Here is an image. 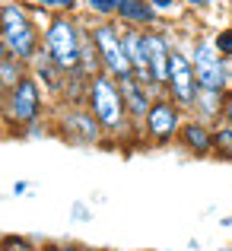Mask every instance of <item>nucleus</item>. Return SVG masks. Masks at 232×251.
<instances>
[{"instance_id": "cd10ccee", "label": "nucleus", "mask_w": 232, "mask_h": 251, "mask_svg": "<svg viewBox=\"0 0 232 251\" xmlns=\"http://www.w3.org/2000/svg\"><path fill=\"white\" fill-rule=\"evenodd\" d=\"M6 57H10V48H6V45H3V38H0V64H3Z\"/></svg>"}, {"instance_id": "9b49d317", "label": "nucleus", "mask_w": 232, "mask_h": 251, "mask_svg": "<svg viewBox=\"0 0 232 251\" xmlns=\"http://www.w3.org/2000/svg\"><path fill=\"white\" fill-rule=\"evenodd\" d=\"M175 147L184 150L188 156H194V159H210L213 156V124L188 115L175 137Z\"/></svg>"}, {"instance_id": "7ed1b4c3", "label": "nucleus", "mask_w": 232, "mask_h": 251, "mask_svg": "<svg viewBox=\"0 0 232 251\" xmlns=\"http://www.w3.org/2000/svg\"><path fill=\"white\" fill-rule=\"evenodd\" d=\"M51 99L45 96L42 83L35 80L32 74H26L16 86H10L3 96V105H0V124L13 134H26L29 127L48 121L51 108H48Z\"/></svg>"}, {"instance_id": "b1692460", "label": "nucleus", "mask_w": 232, "mask_h": 251, "mask_svg": "<svg viewBox=\"0 0 232 251\" xmlns=\"http://www.w3.org/2000/svg\"><path fill=\"white\" fill-rule=\"evenodd\" d=\"M45 251H92V248L79 245V242H48Z\"/></svg>"}, {"instance_id": "aec40b11", "label": "nucleus", "mask_w": 232, "mask_h": 251, "mask_svg": "<svg viewBox=\"0 0 232 251\" xmlns=\"http://www.w3.org/2000/svg\"><path fill=\"white\" fill-rule=\"evenodd\" d=\"M35 6L45 13H79L83 0H35Z\"/></svg>"}, {"instance_id": "4468645a", "label": "nucleus", "mask_w": 232, "mask_h": 251, "mask_svg": "<svg viewBox=\"0 0 232 251\" xmlns=\"http://www.w3.org/2000/svg\"><path fill=\"white\" fill-rule=\"evenodd\" d=\"M115 19L121 25H134V29H153L162 25V16L156 13V6L150 0H118Z\"/></svg>"}, {"instance_id": "6ab92c4d", "label": "nucleus", "mask_w": 232, "mask_h": 251, "mask_svg": "<svg viewBox=\"0 0 232 251\" xmlns=\"http://www.w3.org/2000/svg\"><path fill=\"white\" fill-rule=\"evenodd\" d=\"M0 251H45V245L26 239V235H0Z\"/></svg>"}, {"instance_id": "39448f33", "label": "nucleus", "mask_w": 232, "mask_h": 251, "mask_svg": "<svg viewBox=\"0 0 232 251\" xmlns=\"http://www.w3.org/2000/svg\"><path fill=\"white\" fill-rule=\"evenodd\" d=\"M51 134H57L70 147H108V137H105L102 124L86 108V102L83 105H64V102L51 105Z\"/></svg>"}, {"instance_id": "9d476101", "label": "nucleus", "mask_w": 232, "mask_h": 251, "mask_svg": "<svg viewBox=\"0 0 232 251\" xmlns=\"http://www.w3.org/2000/svg\"><path fill=\"white\" fill-rule=\"evenodd\" d=\"M143 42H147V67H150V76H153V86L159 92H165L169 54L175 48V35L165 25H153V29H143Z\"/></svg>"}, {"instance_id": "5701e85b", "label": "nucleus", "mask_w": 232, "mask_h": 251, "mask_svg": "<svg viewBox=\"0 0 232 251\" xmlns=\"http://www.w3.org/2000/svg\"><path fill=\"white\" fill-rule=\"evenodd\" d=\"M150 3L156 6V13H159L162 19H172V16H178V13L184 10L181 0H150Z\"/></svg>"}, {"instance_id": "1a4fd4ad", "label": "nucleus", "mask_w": 232, "mask_h": 251, "mask_svg": "<svg viewBox=\"0 0 232 251\" xmlns=\"http://www.w3.org/2000/svg\"><path fill=\"white\" fill-rule=\"evenodd\" d=\"M197 76H194V64H191V54L184 45L175 42V48H172L169 54V76H165V96L175 99L178 105H181L184 111H191V105H194L197 99Z\"/></svg>"}, {"instance_id": "a211bd4d", "label": "nucleus", "mask_w": 232, "mask_h": 251, "mask_svg": "<svg viewBox=\"0 0 232 251\" xmlns=\"http://www.w3.org/2000/svg\"><path fill=\"white\" fill-rule=\"evenodd\" d=\"M86 19H115L118 0H83Z\"/></svg>"}, {"instance_id": "2f4dec72", "label": "nucleus", "mask_w": 232, "mask_h": 251, "mask_svg": "<svg viewBox=\"0 0 232 251\" xmlns=\"http://www.w3.org/2000/svg\"><path fill=\"white\" fill-rule=\"evenodd\" d=\"M229 10H232V0H229Z\"/></svg>"}, {"instance_id": "f8f14e48", "label": "nucleus", "mask_w": 232, "mask_h": 251, "mask_svg": "<svg viewBox=\"0 0 232 251\" xmlns=\"http://www.w3.org/2000/svg\"><path fill=\"white\" fill-rule=\"evenodd\" d=\"M118 83H121V96H124V105H128V115H130V121H134L137 134H140L143 121H147V111L156 99V89L147 86V83H140L137 76H124V80H118Z\"/></svg>"}, {"instance_id": "c85d7f7f", "label": "nucleus", "mask_w": 232, "mask_h": 251, "mask_svg": "<svg viewBox=\"0 0 232 251\" xmlns=\"http://www.w3.org/2000/svg\"><path fill=\"white\" fill-rule=\"evenodd\" d=\"M226 76H229V89H232V57L226 61Z\"/></svg>"}, {"instance_id": "dca6fc26", "label": "nucleus", "mask_w": 232, "mask_h": 251, "mask_svg": "<svg viewBox=\"0 0 232 251\" xmlns=\"http://www.w3.org/2000/svg\"><path fill=\"white\" fill-rule=\"evenodd\" d=\"M213 156L223 162H232V124H213Z\"/></svg>"}, {"instance_id": "0eeeda50", "label": "nucleus", "mask_w": 232, "mask_h": 251, "mask_svg": "<svg viewBox=\"0 0 232 251\" xmlns=\"http://www.w3.org/2000/svg\"><path fill=\"white\" fill-rule=\"evenodd\" d=\"M89 23V35L96 42L99 61H102V70L115 80H124V76H134L128 61V51H124L121 42V23L118 19H86Z\"/></svg>"}, {"instance_id": "7c9ffc66", "label": "nucleus", "mask_w": 232, "mask_h": 251, "mask_svg": "<svg viewBox=\"0 0 232 251\" xmlns=\"http://www.w3.org/2000/svg\"><path fill=\"white\" fill-rule=\"evenodd\" d=\"M3 96H6V86H3V80H0V105H3Z\"/></svg>"}, {"instance_id": "a878e982", "label": "nucleus", "mask_w": 232, "mask_h": 251, "mask_svg": "<svg viewBox=\"0 0 232 251\" xmlns=\"http://www.w3.org/2000/svg\"><path fill=\"white\" fill-rule=\"evenodd\" d=\"M74 216H77V220H89V210H83V203H77Z\"/></svg>"}, {"instance_id": "4be33fe9", "label": "nucleus", "mask_w": 232, "mask_h": 251, "mask_svg": "<svg viewBox=\"0 0 232 251\" xmlns=\"http://www.w3.org/2000/svg\"><path fill=\"white\" fill-rule=\"evenodd\" d=\"M213 45H216V51L229 61V57H232V23L220 25V29L213 32Z\"/></svg>"}, {"instance_id": "412c9836", "label": "nucleus", "mask_w": 232, "mask_h": 251, "mask_svg": "<svg viewBox=\"0 0 232 251\" xmlns=\"http://www.w3.org/2000/svg\"><path fill=\"white\" fill-rule=\"evenodd\" d=\"M184 13H210V10H229V0H181Z\"/></svg>"}, {"instance_id": "c756f323", "label": "nucleus", "mask_w": 232, "mask_h": 251, "mask_svg": "<svg viewBox=\"0 0 232 251\" xmlns=\"http://www.w3.org/2000/svg\"><path fill=\"white\" fill-rule=\"evenodd\" d=\"M10 3H26V6H35V0H10Z\"/></svg>"}, {"instance_id": "bb28decb", "label": "nucleus", "mask_w": 232, "mask_h": 251, "mask_svg": "<svg viewBox=\"0 0 232 251\" xmlns=\"http://www.w3.org/2000/svg\"><path fill=\"white\" fill-rule=\"evenodd\" d=\"M13 194H29V184H26V181H19V184H13Z\"/></svg>"}, {"instance_id": "2eb2a0df", "label": "nucleus", "mask_w": 232, "mask_h": 251, "mask_svg": "<svg viewBox=\"0 0 232 251\" xmlns=\"http://www.w3.org/2000/svg\"><path fill=\"white\" fill-rule=\"evenodd\" d=\"M223 99H226V92H220V89H197V99L188 115L201 118L207 124H220L223 121Z\"/></svg>"}, {"instance_id": "ddd939ff", "label": "nucleus", "mask_w": 232, "mask_h": 251, "mask_svg": "<svg viewBox=\"0 0 232 251\" xmlns=\"http://www.w3.org/2000/svg\"><path fill=\"white\" fill-rule=\"evenodd\" d=\"M29 74L35 76L38 83H42V89H45V96L51 99V105L61 99V89H64V80H67V70H61L54 61L48 57V51H38L35 57L29 61Z\"/></svg>"}, {"instance_id": "f03ea898", "label": "nucleus", "mask_w": 232, "mask_h": 251, "mask_svg": "<svg viewBox=\"0 0 232 251\" xmlns=\"http://www.w3.org/2000/svg\"><path fill=\"white\" fill-rule=\"evenodd\" d=\"M48 19V13L38 6L26 3H10L0 0V38L10 48L13 57L29 64L32 57L42 51V25Z\"/></svg>"}, {"instance_id": "f3484780", "label": "nucleus", "mask_w": 232, "mask_h": 251, "mask_svg": "<svg viewBox=\"0 0 232 251\" xmlns=\"http://www.w3.org/2000/svg\"><path fill=\"white\" fill-rule=\"evenodd\" d=\"M29 74V64L26 61H19V57H6L3 64H0V80H3V86L6 89H10V86H16L19 80H23V76Z\"/></svg>"}, {"instance_id": "423d86ee", "label": "nucleus", "mask_w": 232, "mask_h": 251, "mask_svg": "<svg viewBox=\"0 0 232 251\" xmlns=\"http://www.w3.org/2000/svg\"><path fill=\"white\" fill-rule=\"evenodd\" d=\"M184 118H188V111H184L175 99H169L165 92L156 96L153 105H150V111H147V121H143V127H140V147H153V150L175 147V137H178V130H181Z\"/></svg>"}, {"instance_id": "6e6552de", "label": "nucleus", "mask_w": 232, "mask_h": 251, "mask_svg": "<svg viewBox=\"0 0 232 251\" xmlns=\"http://www.w3.org/2000/svg\"><path fill=\"white\" fill-rule=\"evenodd\" d=\"M184 48H188V54H191L194 76H197V86H201V89H220V92L229 89L226 57L216 51L213 35H204V32H197V35L191 38Z\"/></svg>"}, {"instance_id": "f257e3e1", "label": "nucleus", "mask_w": 232, "mask_h": 251, "mask_svg": "<svg viewBox=\"0 0 232 251\" xmlns=\"http://www.w3.org/2000/svg\"><path fill=\"white\" fill-rule=\"evenodd\" d=\"M86 108L96 115V121L102 124L105 137H108V147H124L128 140L140 143V134H137L134 121L128 115V105H124L121 96V83L115 76L96 74L89 80V89H86Z\"/></svg>"}, {"instance_id": "20e7f679", "label": "nucleus", "mask_w": 232, "mask_h": 251, "mask_svg": "<svg viewBox=\"0 0 232 251\" xmlns=\"http://www.w3.org/2000/svg\"><path fill=\"white\" fill-rule=\"evenodd\" d=\"M86 35V19L79 13H48L42 25V48L61 70L79 67V48Z\"/></svg>"}, {"instance_id": "393cba45", "label": "nucleus", "mask_w": 232, "mask_h": 251, "mask_svg": "<svg viewBox=\"0 0 232 251\" xmlns=\"http://www.w3.org/2000/svg\"><path fill=\"white\" fill-rule=\"evenodd\" d=\"M223 121L232 124V89H226V99H223Z\"/></svg>"}]
</instances>
